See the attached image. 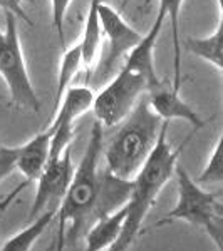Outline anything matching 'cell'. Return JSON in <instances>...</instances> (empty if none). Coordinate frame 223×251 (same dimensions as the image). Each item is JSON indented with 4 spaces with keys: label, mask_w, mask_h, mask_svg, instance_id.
I'll return each instance as SVG.
<instances>
[{
    "label": "cell",
    "mask_w": 223,
    "mask_h": 251,
    "mask_svg": "<svg viewBox=\"0 0 223 251\" xmlns=\"http://www.w3.org/2000/svg\"><path fill=\"white\" fill-rule=\"evenodd\" d=\"M103 0H89V9L86 24H84V32L81 37V49H83V66L87 69L92 67L97 57L101 44V22H99V5Z\"/></svg>",
    "instance_id": "17"
},
{
    "label": "cell",
    "mask_w": 223,
    "mask_h": 251,
    "mask_svg": "<svg viewBox=\"0 0 223 251\" xmlns=\"http://www.w3.org/2000/svg\"><path fill=\"white\" fill-rule=\"evenodd\" d=\"M146 99H148V104H149V107L153 109V112H155L161 121H166V123H169V121H173V119L186 121L188 124H192L193 132L205 127L206 121L198 114L190 104H186L185 100L181 99L180 92L171 87V82H163V80H160L156 86L148 89Z\"/></svg>",
    "instance_id": "10"
},
{
    "label": "cell",
    "mask_w": 223,
    "mask_h": 251,
    "mask_svg": "<svg viewBox=\"0 0 223 251\" xmlns=\"http://www.w3.org/2000/svg\"><path fill=\"white\" fill-rule=\"evenodd\" d=\"M49 146H51V131L39 132L27 141L24 146L17 148V161H15V169H19L24 176V181L10 194H7L0 203V209H5L15 198L19 196L29 184L35 183L39 176L42 174L49 161Z\"/></svg>",
    "instance_id": "9"
},
{
    "label": "cell",
    "mask_w": 223,
    "mask_h": 251,
    "mask_svg": "<svg viewBox=\"0 0 223 251\" xmlns=\"http://www.w3.org/2000/svg\"><path fill=\"white\" fill-rule=\"evenodd\" d=\"M223 181V161H222V136H218L217 143L213 146V151L210 154L208 161H206L203 171L198 176L196 183H208V184H215V183H222Z\"/></svg>",
    "instance_id": "19"
},
{
    "label": "cell",
    "mask_w": 223,
    "mask_h": 251,
    "mask_svg": "<svg viewBox=\"0 0 223 251\" xmlns=\"http://www.w3.org/2000/svg\"><path fill=\"white\" fill-rule=\"evenodd\" d=\"M94 92L86 86H72L64 92L59 106L56 107L54 123L49 127L74 129V123L92 107Z\"/></svg>",
    "instance_id": "12"
},
{
    "label": "cell",
    "mask_w": 223,
    "mask_h": 251,
    "mask_svg": "<svg viewBox=\"0 0 223 251\" xmlns=\"http://www.w3.org/2000/svg\"><path fill=\"white\" fill-rule=\"evenodd\" d=\"M81 66H83V49H81V42H78V44H74L72 47H69L67 50L62 54V59H60L54 109L59 106L64 92L71 87V82L74 80L76 75H78Z\"/></svg>",
    "instance_id": "18"
},
{
    "label": "cell",
    "mask_w": 223,
    "mask_h": 251,
    "mask_svg": "<svg viewBox=\"0 0 223 251\" xmlns=\"http://www.w3.org/2000/svg\"><path fill=\"white\" fill-rule=\"evenodd\" d=\"M44 251H56V243L52 241V243H51V246H49L47 250H44Z\"/></svg>",
    "instance_id": "23"
},
{
    "label": "cell",
    "mask_w": 223,
    "mask_h": 251,
    "mask_svg": "<svg viewBox=\"0 0 223 251\" xmlns=\"http://www.w3.org/2000/svg\"><path fill=\"white\" fill-rule=\"evenodd\" d=\"M168 126L169 123L165 121L155 149L146 159L143 168L139 169V173L136 174V177L131 181V193L124 203V220L121 225V231L106 251H128L131 248L138 236L143 233V221L148 216L149 209L155 206L161 189L175 174V166L180 161L185 146L192 139L193 132L188 134V137L178 148H173L166 136Z\"/></svg>",
    "instance_id": "1"
},
{
    "label": "cell",
    "mask_w": 223,
    "mask_h": 251,
    "mask_svg": "<svg viewBox=\"0 0 223 251\" xmlns=\"http://www.w3.org/2000/svg\"><path fill=\"white\" fill-rule=\"evenodd\" d=\"M72 173H74V164H72L71 148H67L64 154L57 159L47 161L46 168L37 179V193H35L34 203L30 206L27 221L35 220L40 213L47 211V209L59 208L60 200H62L69 181L72 177Z\"/></svg>",
    "instance_id": "8"
},
{
    "label": "cell",
    "mask_w": 223,
    "mask_h": 251,
    "mask_svg": "<svg viewBox=\"0 0 223 251\" xmlns=\"http://www.w3.org/2000/svg\"><path fill=\"white\" fill-rule=\"evenodd\" d=\"M185 0H160L158 12L163 14L165 20H169V30H171V40H173V82L171 87L180 92L183 86V75H181V52H183V42L180 35V15L181 7Z\"/></svg>",
    "instance_id": "14"
},
{
    "label": "cell",
    "mask_w": 223,
    "mask_h": 251,
    "mask_svg": "<svg viewBox=\"0 0 223 251\" xmlns=\"http://www.w3.org/2000/svg\"><path fill=\"white\" fill-rule=\"evenodd\" d=\"M163 24H165L163 14L158 12L151 29L128 52L126 62H124V67L131 69V71L138 72L139 75H143L146 84H148V89H151L153 86H156L160 82V77L156 75V67H155V49H156V40L160 37L161 29H163Z\"/></svg>",
    "instance_id": "11"
},
{
    "label": "cell",
    "mask_w": 223,
    "mask_h": 251,
    "mask_svg": "<svg viewBox=\"0 0 223 251\" xmlns=\"http://www.w3.org/2000/svg\"><path fill=\"white\" fill-rule=\"evenodd\" d=\"M17 148H2L0 146V181L5 179L15 169Z\"/></svg>",
    "instance_id": "21"
},
{
    "label": "cell",
    "mask_w": 223,
    "mask_h": 251,
    "mask_svg": "<svg viewBox=\"0 0 223 251\" xmlns=\"http://www.w3.org/2000/svg\"><path fill=\"white\" fill-rule=\"evenodd\" d=\"M101 35L106 37V50L94 71V80H106L114 72L116 64L136 46L143 35L121 17V14L106 2L99 5Z\"/></svg>",
    "instance_id": "7"
},
{
    "label": "cell",
    "mask_w": 223,
    "mask_h": 251,
    "mask_svg": "<svg viewBox=\"0 0 223 251\" xmlns=\"http://www.w3.org/2000/svg\"><path fill=\"white\" fill-rule=\"evenodd\" d=\"M5 14V29L0 30V77L3 79L10 94V102L24 111L39 112L40 100L37 97L24 59L20 46L17 17Z\"/></svg>",
    "instance_id": "5"
},
{
    "label": "cell",
    "mask_w": 223,
    "mask_h": 251,
    "mask_svg": "<svg viewBox=\"0 0 223 251\" xmlns=\"http://www.w3.org/2000/svg\"><path fill=\"white\" fill-rule=\"evenodd\" d=\"M103 154V126L92 124L91 137L86 146L83 159L72 173L69 186L57 208L59 228L56 234V251H62L66 241H78L92 225L97 193L101 186L99 161Z\"/></svg>",
    "instance_id": "2"
},
{
    "label": "cell",
    "mask_w": 223,
    "mask_h": 251,
    "mask_svg": "<svg viewBox=\"0 0 223 251\" xmlns=\"http://www.w3.org/2000/svg\"><path fill=\"white\" fill-rule=\"evenodd\" d=\"M185 49L193 55L203 59L210 66H213L218 72H223V19L220 15L217 29L206 37H188L185 40Z\"/></svg>",
    "instance_id": "15"
},
{
    "label": "cell",
    "mask_w": 223,
    "mask_h": 251,
    "mask_svg": "<svg viewBox=\"0 0 223 251\" xmlns=\"http://www.w3.org/2000/svg\"><path fill=\"white\" fill-rule=\"evenodd\" d=\"M56 216H57V209L56 208L40 213L35 220L29 221V225H27L22 231H19L17 234H14L9 241H5V245L2 246L0 251H30L34 243L37 241L39 238L42 236V233L52 225Z\"/></svg>",
    "instance_id": "16"
},
{
    "label": "cell",
    "mask_w": 223,
    "mask_h": 251,
    "mask_svg": "<svg viewBox=\"0 0 223 251\" xmlns=\"http://www.w3.org/2000/svg\"><path fill=\"white\" fill-rule=\"evenodd\" d=\"M26 2H30V0H0V9L15 15L17 19H22L24 22L32 24L29 15L26 14V9H24V3Z\"/></svg>",
    "instance_id": "22"
},
{
    "label": "cell",
    "mask_w": 223,
    "mask_h": 251,
    "mask_svg": "<svg viewBox=\"0 0 223 251\" xmlns=\"http://www.w3.org/2000/svg\"><path fill=\"white\" fill-rule=\"evenodd\" d=\"M72 0H51V12H52V25L59 35L60 44L64 46V19L66 12Z\"/></svg>",
    "instance_id": "20"
},
{
    "label": "cell",
    "mask_w": 223,
    "mask_h": 251,
    "mask_svg": "<svg viewBox=\"0 0 223 251\" xmlns=\"http://www.w3.org/2000/svg\"><path fill=\"white\" fill-rule=\"evenodd\" d=\"M123 220L124 206H121L119 209L92 223L91 228L84 234V240H86V250L84 251H106L119 234Z\"/></svg>",
    "instance_id": "13"
},
{
    "label": "cell",
    "mask_w": 223,
    "mask_h": 251,
    "mask_svg": "<svg viewBox=\"0 0 223 251\" xmlns=\"http://www.w3.org/2000/svg\"><path fill=\"white\" fill-rule=\"evenodd\" d=\"M178 181V200L173 209L156 223L153 228L168 225L169 221H186L193 226L205 229L212 238L218 251H222V231H223V204L220 194L210 193L201 188L180 164L175 166Z\"/></svg>",
    "instance_id": "4"
},
{
    "label": "cell",
    "mask_w": 223,
    "mask_h": 251,
    "mask_svg": "<svg viewBox=\"0 0 223 251\" xmlns=\"http://www.w3.org/2000/svg\"><path fill=\"white\" fill-rule=\"evenodd\" d=\"M163 123L141 97L104 151L106 171L123 181H133L155 149Z\"/></svg>",
    "instance_id": "3"
},
{
    "label": "cell",
    "mask_w": 223,
    "mask_h": 251,
    "mask_svg": "<svg viewBox=\"0 0 223 251\" xmlns=\"http://www.w3.org/2000/svg\"><path fill=\"white\" fill-rule=\"evenodd\" d=\"M146 91L148 84L143 75L123 66L114 77L94 94L91 109L96 121L103 127H112L123 123Z\"/></svg>",
    "instance_id": "6"
},
{
    "label": "cell",
    "mask_w": 223,
    "mask_h": 251,
    "mask_svg": "<svg viewBox=\"0 0 223 251\" xmlns=\"http://www.w3.org/2000/svg\"><path fill=\"white\" fill-rule=\"evenodd\" d=\"M103 2H106V0H103Z\"/></svg>",
    "instance_id": "24"
}]
</instances>
